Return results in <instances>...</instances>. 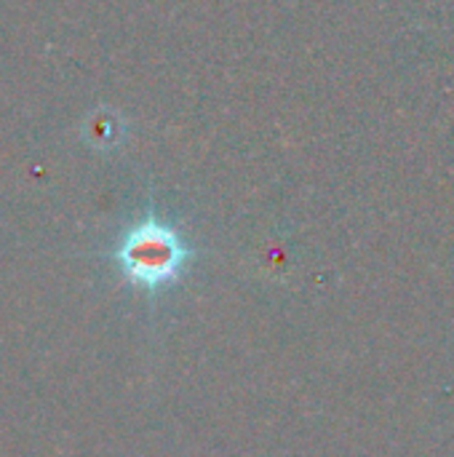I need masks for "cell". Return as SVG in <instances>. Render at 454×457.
<instances>
[{"label": "cell", "mask_w": 454, "mask_h": 457, "mask_svg": "<svg viewBox=\"0 0 454 457\" xmlns=\"http://www.w3.org/2000/svg\"><path fill=\"white\" fill-rule=\"evenodd\" d=\"M118 260L123 273L134 284L155 289L177 278V273L187 260V249L169 225L158 220H147L126 236Z\"/></svg>", "instance_id": "obj_1"}]
</instances>
